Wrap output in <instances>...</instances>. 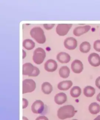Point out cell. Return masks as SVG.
Listing matches in <instances>:
<instances>
[{
	"mask_svg": "<svg viewBox=\"0 0 100 120\" xmlns=\"http://www.w3.org/2000/svg\"><path fill=\"white\" fill-rule=\"evenodd\" d=\"M75 114V108L71 105H67L60 107L58 111V116L61 120L70 118Z\"/></svg>",
	"mask_w": 100,
	"mask_h": 120,
	"instance_id": "6da1fadb",
	"label": "cell"
},
{
	"mask_svg": "<svg viewBox=\"0 0 100 120\" xmlns=\"http://www.w3.org/2000/svg\"><path fill=\"white\" fill-rule=\"evenodd\" d=\"M31 37L39 44H44L46 41L43 30L40 27H36L32 29L30 31Z\"/></svg>",
	"mask_w": 100,
	"mask_h": 120,
	"instance_id": "7a4b0ae2",
	"label": "cell"
},
{
	"mask_svg": "<svg viewBox=\"0 0 100 120\" xmlns=\"http://www.w3.org/2000/svg\"><path fill=\"white\" fill-rule=\"evenodd\" d=\"M23 74L29 76L37 77L40 74V70L32 64L27 63L23 65Z\"/></svg>",
	"mask_w": 100,
	"mask_h": 120,
	"instance_id": "3957f363",
	"label": "cell"
},
{
	"mask_svg": "<svg viewBox=\"0 0 100 120\" xmlns=\"http://www.w3.org/2000/svg\"><path fill=\"white\" fill-rule=\"evenodd\" d=\"M46 56V53L42 48L39 47L35 50L33 56V60L35 64H41Z\"/></svg>",
	"mask_w": 100,
	"mask_h": 120,
	"instance_id": "277c9868",
	"label": "cell"
},
{
	"mask_svg": "<svg viewBox=\"0 0 100 120\" xmlns=\"http://www.w3.org/2000/svg\"><path fill=\"white\" fill-rule=\"evenodd\" d=\"M36 84L34 81L31 79H26L23 81V94L30 93L35 89Z\"/></svg>",
	"mask_w": 100,
	"mask_h": 120,
	"instance_id": "5b68a950",
	"label": "cell"
},
{
	"mask_svg": "<svg viewBox=\"0 0 100 120\" xmlns=\"http://www.w3.org/2000/svg\"><path fill=\"white\" fill-rule=\"evenodd\" d=\"M72 24H59L56 28V31L59 35L63 36L67 34L72 27Z\"/></svg>",
	"mask_w": 100,
	"mask_h": 120,
	"instance_id": "8992f818",
	"label": "cell"
},
{
	"mask_svg": "<svg viewBox=\"0 0 100 120\" xmlns=\"http://www.w3.org/2000/svg\"><path fill=\"white\" fill-rule=\"evenodd\" d=\"M44 109V104L41 100H37L33 103L31 106V110L33 113L40 114L42 113Z\"/></svg>",
	"mask_w": 100,
	"mask_h": 120,
	"instance_id": "52a82bcc",
	"label": "cell"
},
{
	"mask_svg": "<svg viewBox=\"0 0 100 120\" xmlns=\"http://www.w3.org/2000/svg\"><path fill=\"white\" fill-rule=\"evenodd\" d=\"M88 60L89 64L93 67H96L100 65V57L96 53H91L88 56Z\"/></svg>",
	"mask_w": 100,
	"mask_h": 120,
	"instance_id": "ba28073f",
	"label": "cell"
},
{
	"mask_svg": "<svg viewBox=\"0 0 100 120\" xmlns=\"http://www.w3.org/2000/svg\"><path fill=\"white\" fill-rule=\"evenodd\" d=\"M64 45L66 48L69 50H74L77 46V41L75 38L73 37L67 38L65 40Z\"/></svg>",
	"mask_w": 100,
	"mask_h": 120,
	"instance_id": "9c48e42d",
	"label": "cell"
},
{
	"mask_svg": "<svg viewBox=\"0 0 100 120\" xmlns=\"http://www.w3.org/2000/svg\"><path fill=\"white\" fill-rule=\"evenodd\" d=\"M71 69L74 73H80L83 69V64L80 60H74L71 64Z\"/></svg>",
	"mask_w": 100,
	"mask_h": 120,
	"instance_id": "30bf717a",
	"label": "cell"
},
{
	"mask_svg": "<svg viewBox=\"0 0 100 120\" xmlns=\"http://www.w3.org/2000/svg\"><path fill=\"white\" fill-rule=\"evenodd\" d=\"M91 28L89 26H79L74 29L73 31L74 34L77 37H79L81 35L86 33Z\"/></svg>",
	"mask_w": 100,
	"mask_h": 120,
	"instance_id": "8fae6325",
	"label": "cell"
},
{
	"mask_svg": "<svg viewBox=\"0 0 100 120\" xmlns=\"http://www.w3.org/2000/svg\"><path fill=\"white\" fill-rule=\"evenodd\" d=\"M58 65L55 60L50 59L45 63V69L48 72H53L57 69Z\"/></svg>",
	"mask_w": 100,
	"mask_h": 120,
	"instance_id": "7c38bea8",
	"label": "cell"
},
{
	"mask_svg": "<svg viewBox=\"0 0 100 120\" xmlns=\"http://www.w3.org/2000/svg\"><path fill=\"white\" fill-rule=\"evenodd\" d=\"M57 59L61 63L67 64L69 62L70 60V56L66 52H61L58 54Z\"/></svg>",
	"mask_w": 100,
	"mask_h": 120,
	"instance_id": "4fadbf2b",
	"label": "cell"
},
{
	"mask_svg": "<svg viewBox=\"0 0 100 120\" xmlns=\"http://www.w3.org/2000/svg\"><path fill=\"white\" fill-rule=\"evenodd\" d=\"M67 97L65 93H58L54 97V101L56 103L59 105H61L66 102L67 101Z\"/></svg>",
	"mask_w": 100,
	"mask_h": 120,
	"instance_id": "5bb4252c",
	"label": "cell"
},
{
	"mask_svg": "<svg viewBox=\"0 0 100 120\" xmlns=\"http://www.w3.org/2000/svg\"><path fill=\"white\" fill-rule=\"evenodd\" d=\"M73 83L71 81H61L58 85V88L61 90H67L72 86Z\"/></svg>",
	"mask_w": 100,
	"mask_h": 120,
	"instance_id": "9a60e30c",
	"label": "cell"
},
{
	"mask_svg": "<svg viewBox=\"0 0 100 120\" xmlns=\"http://www.w3.org/2000/svg\"><path fill=\"white\" fill-rule=\"evenodd\" d=\"M89 111L91 114H97L100 112V106L96 102H93L89 106Z\"/></svg>",
	"mask_w": 100,
	"mask_h": 120,
	"instance_id": "2e32d148",
	"label": "cell"
},
{
	"mask_svg": "<svg viewBox=\"0 0 100 120\" xmlns=\"http://www.w3.org/2000/svg\"><path fill=\"white\" fill-rule=\"evenodd\" d=\"M41 90L45 94H49L53 90L52 85L48 82H45L41 85Z\"/></svg>",
	"mask_w": 100,
	"mask_h": 120,
	"instance_id": "e0dca14e",
	"label": "cell"
},
{
	"mask_svg": "<svg viewBox=\"0 0 100 120\" xmlns=\"http://www.w3.org/2000/svg\"><path fill=\"white\" fill-rule=\"evenodd\" d=\"M59 74L61 77L63 78H68L70 73L69 68L67 66H63L59 70Z\"/></svg>",
	"mask_w": 100,
	"mask_h": 120,
	"instance_id": "ac0fdd59",
	"label": "cell"
},
{
	"mask_svg": "<svg viewBox=\"0 0 100 120\" xmlns=\"http://www.w3.org/2000/svg\"><path fill=\"white\" fill-rule=\"evenodd\" d=\"M83 93L86 97H92L95 94V90L91 86H87L84 89Z\"/></svg>",
	"mask_w": 100,
	"mask_h": 120,
	"instance_id": "d6986e66",
	"label": "cell"
},
{
	"mask_svg": "<svg viewBox=\"0 0 100 120\" xmlns=\"http://www.w3.org/2000/svg\"><path fill=\"white\" fill-rule=\"evenodd\" d=\"M23 46L26 49L30 50L33 49L35 47L34 42L30 39H26L23 43Z\"/></svg>",
	"mask_w": 100,
	"mask_h": 120,
	"instance_id": "ffe728a7",
	"label": "cell"
},
{
	"mask_svg": "<svg viewBox=\"0 0 100 120\" xmlns=\"http://www.w3.org/2000/svg\"><path fill=\"white\" fill-rule=\"evenodd\" d=\"M91 49V45L87 41H84L80 45V50L83 53H87L89 52Z\"/></svg>",
	"mask_w": 100,
	"mask_h": 120,
	"instance_id": "44dd1931",
	"label": "cell"
},
{
	"mask_svg": "<svg viewBox=\"0 0 100 120\" xmlns=\"http://www.w3.org/2000/svg\"><path fill=\"white\" fill-rule=\"evenodd\" d=\"M81 93V90L80 87L78 86L73 87L71 90L70 94L72 97L73 98H78L79 96Z\"/></svg>",
	"mask_w": 100,
	"mask_h": 120,
	"instance_id": "7402d4cb",
	"label": "cell"
},
{
	"mask_svg": "<svg viewBox=\"0 0 100 120\" xmlns=\"http://www.w3.org/2000/svg\"><path fill=\"white\" fill-rule=\"evenodd\" d=\"M93 47L95 51L100 52V40H97L94 42Z\"/></svg>",
	"mask_w": 100,
	"mask_h": 120,
	"instance_id": "603a6c76",
	"label": "cell"
},
{
	"mask_svg": "<svg viewBox=\"0 0 100 120\" xmlns=\"http://www.w3.org/2000/svg\"><path fill=\"white\" fill-rule=\"evenodd\" d=\"M55 26V24H44V27L46 30H50L52 28Z\"/></svg>",
	"mask_w": 100,
	"mask_h": 120,
	"instance_id": "cb8c5ba5",
	"label": "cell"
},
{
	"mask_svg": "<svg viewBox=\"0 0 100 120\" xmlns=\"http://www.w3.org/2000/svg\"><path fill=\"white\" fill-rule=\"evenodd\" d=\"M28 105V102L26 99L23 98V108H26Z\"/></svg>",
	"mask_w": 100,
	"mask_h": 120,
	"instance_id": "d4e9b609",
	"label": "cell"
},
{
	"mask_svg": "<svg viewBox=\"0 0 100 120\" xmlns=\"http://www.w3.org/2000/svg\"><path fill=\"white\" fill-rule=\"evenodd\" d=\"M95 85L98 88L100 89V76L95 81Z\"/></svg>",
	"mask_w": 100,
	"mask_h": 120,
	"instance_id": "484cf974",
	"label": "cell"
},
{
	"mask_svg": "<svg viewBox=\"0 0 100 120\" xmlns=\"http://www.w3.org/2000/svg\"><path fill=\"white\" fill-rule=\"evenodd\" d=\"M35 120H48V119L45 116H41L37 118Z\"/></svg>",
	"mask_w": 100,
	"mask_h": 120,
	"instance_id": "4316f807",
	"label": "cell"
},
{
	"mask_svg": "<svg viewBox=\"0 0 100 120\" xmlns=\"http://www.w3.org/2000/svg\"><path fill=\"white\" fill-rule=\"evenodd\" d=\"M96 100L97 101L100 102V93L96 97Z\"/></svg>",
	"mask_w": 100,
	"mask_h": 120,
	"instance_id": "83f0119b",
	"label": "cell"
},
{
	"mask_svg": "<svg viewBox=\"0 0 100 120\" xmlns=\"http://www.w3.org/2000/svg\"><path fill=\"white\" fill-rule=\"evenodd\" d=\"M23 58L24 59L26 57V52H25V51H24V50H23Z\"/></svg>",
	"mask_w": 100,
	"mask_h": 120,
	"instance_id": "f1b7e54d",
	"label": "cell"
},
{
	"mask_svg": "<svg viewBox=\"0 0 100 120\" xmlns=\"http://www.w3.org/2000/svg\"><path fill=\"white\" fill-rule=\"evenodd\" d=\"M93 120H100V115H98L96 118Z\"/></svg>",
	"mask_w": 100,
	"mask_h": 120,
	"instance_id": "f546056e",
	"label": "cell"
},
{
	"mask_svg": "<svg viewBox=\"0 0 100 120\" xmlns=\"http://www.w3.org/2000/svg\"><path fill=\"white\" fill-rule=\"evenodd\" d=\"M23 120H29L27 118L25 117V116H23Z\"/></svg>",
	"mask_w": 100,
	"mask_h": 120,
	"instance_id": "4dcf8cb0",
	"label": "cell"
},
{
	"mask_svg": "<svg viewBox=\"0 0 100 120\" xmlns=\"http://www.w3.org/2000/svg\"><path fill=\"white\" fill-rule=\"evenodd\" d=\"M77 120V119H74V120Z\"/></svg>",
	"mask_w": 100,
	"mask_h": 120,
	"instance_id": "1f68e13d",
	"label": "cell"
}]
</instances>
